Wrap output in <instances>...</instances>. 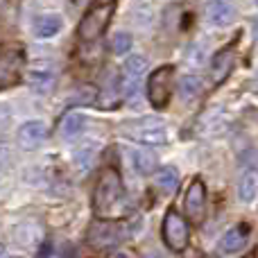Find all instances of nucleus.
<instances>
[{
	"label": "nucleus",
	"mask_w": 258,
	"mask_h": 258,
	"mask_svg": "<svg viewBox=\"0 0 258 258\" xmlns=\"http://www.w3.org/2000/svg\"><path fill=\"white\" fill-rule=\"evenodd\" d=\"M27 84L39 93H48L57 84V73L50 63H34L27 68Z\"/></svg>",
	"instance_id": "12"
},
{
	"label": "nucleus",
	"mask_w": 258,
	"mask_h": 258,
	"mask_svg": "<svg viewBox=\"0 0 258 258\" xmlns=\"http://www.w3.org/2000/svg\"><path fill=\"white\" fill-rule=\"evenodd\" d=\"M111 14H113V3L98 5V7H93L91 12H86L84 18L80 21V27H77L80 39L86 41V43L100 39V36H102V32L107 30L109 21H111Z\"/></svg>",
	"instance_id": "6"
},
{
	"label": "nucleus",
	"mask_w": 258,
	"mask_h": 258,
	"mask_svg": "<svg viewBox=\"0 0 258 258\" xmlns=\"http://www.w3.org/2000/svg\"><path fill=\"white\" fill-rule=\"evenodd\" d=\"M161 233H163V242L170 251H174V254L186 251L188 240H190V233H188V222L183 220L181 213H177L174 209H170L163 218Z\"/></svg>",
	"instance_id": "5"
},
{
	"label": "nucleus",
	"mask_w": 258,
	"mask_h": 258,
	"mask_svg": "<svg viewBox=\"0 0 258 258\" xmlns=\"http://www.w3.org/2000/svg\"><path fill=\"white\" fill-rule=\"evenodd\" d=\"M147 73V59L141 57V54H134V57H129L125 63H122V77H120V89L122 93L127 95L129 100L141 98V91H138V86H141V77Z\"/></svg>",
	"instance_id": "8"
},
{
	"label": "nucleus",
	"mask_w": 258,
	"mask_h": 258,
	"mask_svg": "<svg viewBox=\"0 0 258 258\" xmlns=\"http://www.w3.org/2000/svg\"><path fill=\"white\" fill-rule=\"evenodd\" d=\"M179 98L183 100V102H192V100H197L202 95V89H204V84H202V80L197 75H183L181 80H179Z\"/></svg>",
	"instance_id": "17"
},
{
	"label": "nucleus",
	"mask_w": 258,
	"mask_h": 258,
	"mask_svg": "<svg viewBox=\"0 0 258 258\" xmlns=\"http://www.w3.org/2000/svg\"><path fill=\"white\" fill-rule=\"evenodd\" d=\"M238 200L242 204H254L258 200V168H247L238 181Z\"/></svg>",
	"instance_id": "16"
},
{
	"label": "nucleus",
	"mask_w": 258,
	"mask_h": 258,
	"mask_svg": "<svg viewBox=\"0 0 258 258\" xmlns=\"http://www.w3.org/2000/svg\"><path fill=\"white\" fill-rule=\"evenodd\" d=\"M9 258H21V256H9Z\"/></svg>",
	"instance_id": "27"
},
{
	"label": "nucleus",
	"mask_w": 258,
	"mask_h": 258,
	"mask_svg": "<svg viewBox=\"0 0 258 258\" xmlns=\"http://www.w3.org/2000/svg\"><path fill=\"white\" fill-rule=\"evenodd\" d=\"M183 209H186V215L190 220L192 227H202L206 220V186L200 177H195L190 181L186 190V197H183Z\"/></svg>",
	"instance_id": "7"
},
{
	"label": "nucleus",
	"mask_w": 258,
	"mask_h": 258,
	"mask_svg": "<svg viewBox=\"0 0 258 258\" xmlns=\"http://www.w3.org/2000/svg\"><path fill=\"white\" fill-rule=\"evenodd\" d=\"M134 165H136V170L141 174H152L156 168V159L150 154V152L145 150H136L134 152Z\"/></svg>",
	"instance_id": "20"
},
{
	"label": "nucleus",
	"mask_w": 258,
	"mask_h": 258,
	"mask_svg": "<svg viewBox=\"0 0 258 258\" xmlns=\"http://www.w3.org/2000/svg\"><path fill=\"white\" fill-rule=\"evenodd\" d=\"M233 63H236V52L233 48H222L213 54L211 59V82L213 84H222L233 71Z\"/></svg>",
	"instance_id": "14"
},
{
	"label": "nucleus",
	"mask_w": 258,
	"mask_h": 258,
	"mask_svg": "<svg viewBox=\"0 0 258 258\" xmlns=\"http://www.w3.org/2000/svg\"><path fill=\"white\" fill-rule=\"evenodd\" d=\"M32 30H34V34L39 36V39H52V36H57L59 32L63 30V18L52 12L41 14V16L34 18Z\"/></svg>",
	"instance_id": "15"
},
{
	"label": "nucleus",
	"mask_w": 258,
	"mask_h": 258,
	"mask_svg": "<svg viewBox=\"0 0 258 258\" xmlns=\"http://www.w3.org/2000/svg\"><path fill=\"white\" fill-rule=\"evenodd\" d=\"M238 12L229 0H206V21L213 27H227L236 23Z\"/></svg>",
	"instance_id": "11"
},
{
	"label": "nucleus",
	"mask_w": 258,
	"mask_h": 258,
	"mask_svg": "<svg viewBox=\"0 0 258 258\" xmlns=\"http://www.w3.org/2000/svg\"><path fill=\"white\" fill-rule=\"evenodd\" d=\"M125 204V188H122V179L118 170L104 168L98 177L93 190V209L100 218H109V215L118 213V209Z\"/></svg>",
	"instance_id": "1"
},
{
	"label": "nucleus",
	"mask_w": 258,
	"mask_h": 258,
	"mask_svg": "<svg viewBox=\"0 0 258 258\" xmlns=\"http://www.w3.org/2000/svg\"><path fill=\"white\" fill-rule=\"evenodd\" d=\"M132 45H134V39L129 32H118L111 41V48L116 54H127L129 50H132Z\"/></svg>",
	"instance_id": "21"
},
{
	"label": "nucleus",
	"mask_w": 258,
	"mask_h": 258,
	"mask_svg": "<svg viewBox=\"0 0 258 258\" xmlns=\"http://www.w3.org/2000/svg\"><path fill=\"white\" fill-rule=\"evenodd\" d=\"M122 132L127 134L132 141H138L143 145H165L170 141V132L168 127L161 120H154V118H141V120L127 122L122 127Z\"/></svg>",
	"instance_id": "4"
},
{
	"label": "nucleus",
	"mask_w": 258,
	"mask_h": 258,
	"mask_svg": "<svg viewBox=\"0 0 258 258\" xmlns=\"http://www.w3.org/2000/svg\"><path fill=\"white\" fill-rule=\"evenodd\" d=\"M154 179H156V186L165 192H174L179 186V170L174 165H163L154 172Z\"/></svg>",
	"instance_id": "18"
},
{
	"label": "nucleus",
	"mask_w": 258,
	"mask_h": 258,
	"mask_svg": "<svg viewBox=\"0 0 258 258\" xmlns=\"http://www.w3.org/2000/svg\"><path fill=\"white\" fill-rule=\"evenodd\" d=\"M109 258H132V256H129L127 251H116V254H111Z\"/></svg>",
	"instance_id": "24"
},
{
	"label": "nucleus",
	"mask_w": 258,
	"mask_h": 258,
	"mask_svg": "<svg viewBox=\"0 0 258 258\" xmlns=\"http://www.w3.org/2000/svg\"><path fill=\"white\" fill-rule=\"evenodd\" d=\"M204 57H206L204 43H195V45H190V52H188V61H192L195 66H202V63H204Z\"/></svg>",
	"instance_id": "23"
},
{
	"label": "nucleus",
	"mask_w": 258,
	"mask_h": 258,
	"mask_svg": "<svg viewBox=\"0 0 258 258\" xmlns=\"http://www.w3.org/2000/svg\"><path fill=\"white\" fill-rule=\"evenodd\" d=\"M249 238H251V227L245 222H240V224H236V227H231L229 231H224V236L220 238L218 247L224 256H238L240 251H245Z\"/></svg>",
	"instance_id": "10"
},
{
	"label": "nucleus",
	"mask_w": 258,
	"mask_h": 258,
	"mask_svg": "<svg viewBox=\"0 0 258 258\" xmlns=\"http://www.w3.org/2000/svg\"><path fill=\"white\" fill-rule=\"evenodd\" d=\"M127 238H129V231L122 222L109 220V218H98L89 224L86 245L95 251H107V249H113V247L122 245Z\"/></svg>",
	"instance_id": "2"
},
{
	"label": "nucleus",
	"mask_w": 258,
	"mask_h": 258,
	"mask_svg": "<svg viewBox=\"0 0 258 258\" xmlns=\"http://www.w3.org/2000/svg\"><path fill=\"white\" fill-rule=\"evenodd\" d=\"M95 95H98L95 89L82 86V89H77V93L71 98V104H91V102H95Z\"/></svg>",
	"instance_id": "22"
},
{
	"label": "nucleus",
	"mask_w": 258,
	"mask_h": 258,
	"mask_svg": "<svg viewBox=\"0 0 258 258\" xmlns=\"http://www.w3.org/2000/svg\"><path fill=\"white\" fill-rule=\"evenodd\" d=\"M16 138H18V145H21L23 150H27V152L36 150V147L48 138V125H45L43 120H30L18 129Z\"/></svg>",
	"instance_id": "13"
},
{
	"label": "nucleus",
	"mask_w": 258,
	"mask_h": 258,
	"mask_svg": "<svg viewBox=\"0 0 258 258\" xmlns=\"http://www.w3.org/2000/svg\"><path fill=\"white\" fill-rule=\"evenodd\" d=\"M254 34H256V41H258V25L254 27Z\"/></svg>",
	"instance_id": "26"
},
{
	"label": "nucleus",
	"mask_w": 258,
	"mask_h": 258,
	"mask_svg": "<svg viewBox=\"0 0 258 258\" xmlns=\"http://www.w3.org/2000/svg\"><path fill=\"white\" fill-rule=\"evenodd\" d=\"M86 125V118L82 113H66V118L61 120V136L63 138H73L77 134H82V129Z\"/></svg>",
	"instance_id": "19"
},
{
	"label": "nucleus",
	"mask_w": 258,
	"mask_h": 258,
	"mask_svg": "<svg viewBox=\"0 0 258 258\" xmlns=\"http://www.w3.org/2000/svg\"><path fill=\"white\" fill-rule=\"evenodd\" d=\"M256 258H258V249H256Z\"/></svg>",
	"instance_id": "28"
},
{
	"label": "nucleus",
	"mask_w": 258,
	"mask_h": 258,
	"mask_svg": "<svg viewBox=\"0 0 258 258\" xmlns=\"http://www.w3.org/2000/svg\"><path fill=\"white\" fill-rule=\"evenodd\" d=\"M0 258H5V247L0 245Z\"/></svg>",
	"instance_id": "25"
},
{
	"label": "nucleus",
	"mask_w": 258,
	"mask_h": 258,
	"mask_svg": "<svg viewBox=\"0 0 258 258\" xmlns=\"http://www.w3.org/2000/svg\"><path fill=\"white\" fill-rule=\"evenodd\" d=\"M174 66L172 63H163L159 66L147 80V98H150L152 107L154 109H165L170 104L174 91Z\"/></svg>",
	"instance_id": "3"
},
{
	"label": "nucleus",
	"mask_w": 258,
	"mask_h": 258,
	"mask_svg": "<svg viewBox=\"0 0 258 258\" xmlns=\"http://www.w3.org/2000/svg\"><path fill=\"white\" fill-rule=\"evenodd\" d=\"M23 66H25V59H23V52L18 48H9L0 52V89L16 84L21 80Z\"/></svg>",
	"instance_id": "9"
},
{
	"label": "nucleus",
	"mask_w": 258,
	"mask_h": 258,
	"mask_svg": "<svg viewBox=\"0 0 258 258\" xmlns=\"http://www.w3.org/2000/svg\"><path fill=\"white\" fill-rule=\"evenodd\" d=\"M109 3H111V0H109Z\"/></svg>",
	"instance_id": "30"
},
{
	"label": "nucleus",
	"mask_w": 258,
	"mask_h": 258,
	"mask_svg": "<svg viewBox=\"0 0 258 258\" xmlns=\"http://www.w3.org/2000/svg\"><path fill=\"white\" fill-rule=\"evenodd\" d=\"M256 5H258V0H256Z\"/></svg>",
	"instance_id": "29"
}]
</instances>
